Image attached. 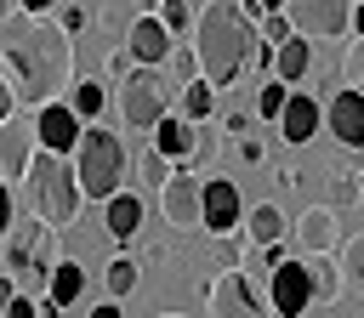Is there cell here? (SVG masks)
Returning a JSON list of instances; mask_svg holds the SVG:
<instances>
[{
  "label": "cell",
  "mask_w": 364,
  "mask_h": 318,
  "mask_svg": "<svg viewBox=\"0 0 364 318\" xmlns=\"http://www.w3.org/2000/svg\"><path fill=\"white\" fill-rule=\"evenodd\" d=\"M0 74L17 91V102L46 108L74 85V34L57 17L11 11L0 17Z\"/></svg>",
  "instance_id": "6da1fadb"
},
{
  "label": "cell",
  "mask_w": 364,
  "mask_h": 318,
  "mask_svg": "<svg viewBox=\"0 0 364 318\" xmlns=\"http://www.w3.org/2000/svg\"><path fill=\"white\" fill-rule=\"evenodd\" d=\"M199 74L210 85H233L256 51V23L239 11V0H210L199 11Z\"/></svg>",
  "instance_id": "7a4b0ae2"
},
{
  "label": "cell",
  "mask_w": 364,
  "mask_h": 318,
  "mask_svg": "<svg viewBox=\"0 0 364 318\" xmlns=\"http://www.w3.org/2000/svg\"><path fill=\"white\" fill-rule=\"evenodd\" d=\"M28 199H34V216L46 221V227H68L74 216H80V176H74V159L68 153H51V148H34V159H28Z\"/></svg>",
  "instance_id": "3957f363"
},
{
  "label": "cell",
  "mask_w": 364,
  "mask_h": 318,
  "mask_svg": "<svg viewBox=\"0 0 364 318\" xmlns=\"http://www.w3.org/2000/svg\"><path fill=\"white\" fill-rule=\"evenodd\" d=\"M74 176H80V193L85 199H114L119 193V182H125V148H119V136L114 131H102L97 119L80 131V142H74Z\"/></svg>",
  "instance_id": "277c9868"
},
{
  "label": "cell",
  "mask_w": 364,
  "mask_h": 318,
  "mask_svg": "<svg viewBox=\"0 0 364 318\" xmlns=\"http://www.w3.org/2000/svg\"><path fill=\"white\" fill-rule=\"evenodd\" d=\"M114 102H119V119H125L131 131H154V125L171 114V91H165L159 68H142V62H136V68L119 80Z\"/></svg>",
  "instance_id": "5b68a950"
},
{
  "label": "cell",
  "mask_w": 364,
  "mask_h": 318,
  "mask_svg": "<svg viewBox=\"0 0 364 318\" xmlns=\"http://www.w3.org/2000/svg\"><path fill=\"white\" fill-rule=\"evenodd\" d=\"M205 301H210V318H279L273 301L262 295V284L245 267H222L205 284Z\"/></svg>",
  "instance_id": "8992f818"
},
{
  "label": "cell",
  "mask_w": 364,
  "mask_h": 318,
  "mask_svg": "<svg viewBox=\"0 0 364 318\" xmlns=\"http://www.w3.org/2000/svg\"><path fill=\"white\" fill-rule=\"evenodd\" d=\"M353 6L358 0H284L279 11L290 17V28L296 34H318V40H336V34H347L353 28Z\"/></svg>",
  "instance_id": "52a82bcc"
},
{
  "label": "cell",
  "mask_w": 364,
  "mask_h": 318,
  "mask_svg": "<svg viewBox=\"0 0 364 318\" xmlns=\"http://www.w3.org/2000/svg\"><path fill=\"white\" fill-rule=\"evenodd\" d=\"M159 210L171 227H199L205 221V176H193L188 165L171 170V182L159 187Z\"/></svg>",
  "instance_id": "ba28073f"
},
{
  "label": "cell",
  "mask_w": 364,
  "mask_h": 318,
  "mask_svg": "<svg viewBox=\"0 0 364 318\" xmlns=\"http://www.w3.org/2000/svg\"><path fill=\"white\" fill-rule=\"evenodd\" d=\"M290 244H296V256H336L341 250V216H336V204H307L296 216V227H290Z\"/></svg>",
  "instance_id": "9c48e42d"
},
{
  "label": "cell",
  "mask_w": 364,
  "mask_h": 318,
  "mask_svg": "<svg viewBox=\"0 0 364 318\" xmlns=\"http://www.w3.org/2000/svg\"><path fill=\"white\" fill-rule=\"evenodd\" d=\"M267 290H273V312L279 318H301L313 307V278H307V256H290L267 273Z\"/></svg>",
  "instance_id": "30bf717a"
},
{
  "label": "cell",
  "mask_w": 364,
  "mask_h": 318,
  "mask_svg": "<svg viewBox=\"0 0 364 318\" xmlns=\"http://www.w3.org/2000/svg\"><path fill=\"white\" fill-rule=\"evenodd\" d=\"M80 131H85V119H80L63 97L46 102V108H34V142H40V148H51V153H74Z\"/></svg>",
  "instance_id": "8fae6325"
},
{
  "label": "cell",
  "mask_w": 364,
  "mask_h": 318,
  "mask_svg": "<svg viewBox=\"0 0 364 318\" xmlns=\"http://www.w3.org/2000/svg\"><path fill=\"white\" fill-rule=\"evenodd\" d=\"M239 221H245V210H239V187L228 182V176H205V233H216V238H228V233H239Z\"/></svg>",
  "instance_id": "7c38bea8"
},
{
  "label": "cell",
  "mask_w": 364,
  "mask_h": 318,
  "mask_svg": "<svg viewBox=\"0 0 364 318\" xmlns=\"http://www.w3.org/2000/svg\"><path fill=\"white\" fill-rule=\"evenodd\" d=\"M324 125H330V136L341 142V148H364V91H336L330 102H324Z\"/></svg>",
  "instance_id": "4fadbf2b"
},
{
  "label": "cell",
  "mask_w": 364,
  "mask_h": 318,
  "mask_svg": "<svg viewBox=\"0 0 364 318\" xmlns=\"http://www.w3.org/2000/svg\"><path fill=\"white\" fill-rule=\"evenodd\" d=\"M171 45H176V40H171V28H165V23L154 17V11H136L131 34H125V51H131V57H136L142 68H159V62L171 57Z\"/></svg>",
  "instance_id": "5bb4252c"
},
{
  "label": "cell",
  "mask_w": 364,
  "mask_h": 318,
  "mask_svg": "<svg viewBox=\"0 0 364 318\" xmlns=\"http://www.w3.org/2000/svg\"><path fill=\"white\" fill-rule=\"evenodd\" d=\"M34 148H40V142H34V125L23 131V125H17V114H11V119L0 125V176H6V182H23V176H28Z\"/></svg>",
  "instance_id": "9a60e30c"
},
{
  "label": "cell",
  "mask_w": 364,
  "mask_h": 318,
  "mask_svg": "<svg viewBox=\"0 0 364 318\" xmlns=\"http://www.w3.org/2000/svg\"><path fill=\"white\" fill-rule=\"evenodd\" d=\"M154 148H159L165 159H176V165H193V153H199V125L182 119V114H165V119L154 125Z\"/></svg>",
  "instance_id": "2e32d148"
},
{
  "label": "cell",
  "mask_w": 364,
  "mask_h": 318,
  "mask_svg": "<svg viewBox=\"0 0 364 318\" xmlns=\"http://www.w3.org/2000/svg\"><path fill=\"white\" fill-rule=\"evenodd\" d=\"M313 131H318V97L290 91V102H284V114H279V142L301 148V142H313Z\"/></svg>",
  "instance_id": "e0dca14e"
},
{
  "label": "cell",
  "mask_w": 364,
  "mask_h": 318,
  "mask_svg": "<svg viewBox=\"0 0 364 318\" xmlns=\"http://www.w3.org/2000/svg\"><path fill=\"white\" fill-rule=\"evenodd\" d=\"M102 210H108V238H114V244H131V238L142 233V216H148V210H142L136 193L119 187L114 199H102Z\"/></svg>",
  "instance_id": "ac0fdd59"
},
{
  "label": "cell",
  "mask_w": 364,
  "mask_h": 318,
  "mask_svg": "<svg viewBox=\"0 0 364 318\" xmlns=\"http://www.w3.org/2000/svg\"><path fill=\"white\" fill-rule=\"evenodd\" d=\"M307 68H313V40H307V34H290V40L273 45V74H279L284 85L307 80Z\"/></svg>",
  "instance_id": "d6986e66"
},
{
  "label": "cell",
  "mask_w": 364,
  "mask_h": 318,
  "mask_svg": "<svg viewBox=\"0 0 364 318\" xmlns=\"http://www.w3.org/2000/svg\"><path fill=\"white\" fill-rule=\"evenodd\" d=\"M245 238L262 250V244H279V238H290V221H284V210L279 204H256L250 216H245Z\"/></svg>",
  "instance_id": "ffe728a7"
},
{
  "label": "cell",
  "mask_w": 364,
  "mask_h": 318,
  "mask_svg": "<svg viewBox=\"0 0 364 318\" xmlns=\"http://www.w3.org/2000/svg\"><path fill=\"white\" fill-rule=\"evenodd\" d=\"M57 261H63V250H57V227H46V221H40V227H34V238H28V267H23V273L46 284Z\"/></svg>",
  "instance_id": "44dd1931"
},
{
  "label": "cell",
  "mask_w": 364,
  "mask_h": 318,
  "mask_svg": "<svg viewBox=\"0 0 364 318\" xmlns=\"http://www.w3.org/2000/svg\"><path fill=\"white\" fill-rule=\"evenodd\" d=\"M46 284H51V290H46V295H51V301H57V307H74V301H80V295H85V267H80V261H57V267H51V278H46Z\"/></svg>",
  "instance_id": "7402d4cb"
},
{
  "label": "cell",
  "mask_w": 364,
  "mask_h": 318,
  "mask_svg": "<svg viewBox=\"0 0 364 318\" xmlns=\"http://www.w3.org/2000/svg\"><path fill=\"white\" fill-rule=\"evenodd\" d=\"M307 278H313V301H318V307H330V301L341 295V261L307 256Z\"/></svg>",
  "instance_id": "603a6c76"
},
{
  "label": "cell",
  "mask_w": 364,
  "mask_h": 318,
  "mask_svg": "<svg viewBox=\"0 0 364 318\" xmlns=\"http://www.w3.org/2000/svg\"><path fill=\"white\" fill-rule=\"evenodd\" d=\"M210 114H216V85L199 74V80H188V85H182V119H193V125H199V119H210Z\"/></svg>",
  "instance_id": "cb8c5ba5"
},
{
  "label": "cell",
  "mask_w": 364,
  "mask_h": 318,
  "mask_svg": "<svg viewBox=\"0 0 364 318\" xmlns=\"http://www.w3.org/2000/svg\"><path fill=\"white\" fill-rule=\"evenodd\" d=\"M341 290H353L364 301V233L358 238H341Z\"/></svg>",
  "instance_id": "d4e9b609"
},
{
  "label": "cell",
  "mask_w": 364,
  "mask_h": 318,
  "mask_svg": "<svg viewBox=\"0 0 364 318\" xmlns=\"http://www.w3.org/2000/svg\"><path fill=\"white\" fill-rule=\"evenodd\" d=\"M102 102H108V91H102L97 80H74V85H68V108H74V114H80L85 125H91V119L102 114Z\"/></svg>",
  "instance_id": "484cf974"
},
{
  "label": "cell",
  "mask_w": 364,
  "mask_h": 318,
  "mask_svg": "<svg viewBox=\"0 0 364 318\" xmlns=\"http://www.w3.org/2000/svg\"><path fill=\"white\" fill-rule=\"evenodd\" d=\"M136 278H142V267H136L131 256H114V261H108V273H102V284H108V295H114V301H119V295H131V290H136Z\"/></svg>",
  "instance_id": "4316f807"
},
{
  "label": "cell",
  "mask_w": 364,
  "mask_h": 318,
  "mask_svg": "<svg viewBox=\"0 0 364 318\" xmlns=\"http://www.w3.org/2000/svg\"><path fill=\"white\" fill-rule=\"evenodd\" d=\"M284 102H290V85H284L279 74H267V80H262V91H256V114H262V119H279V114H284Z\"/></svg>",
  "instance_id": "83f0119b"
},
{
  "label": "cell",
  "mask_w": 364,
  "mask_h": 318,
  "mask_svg": "<svg viewBox=\"0 0 364 318\" xmlns=\"http://www.w3.org/2000/svg\"><path fill=\"white\" fill-rule=\"evenodd\" d=\"M34 227H40V216H34ZM34 227H11V233H6V273H23V267H28V238H34Z\"/></svg>",
  "instance_id": "f1b7e54d"
},
{
  "label": "cell",
  "mask_w": 364,
  "mask_h": 318,
  "mask_svg": "<svg viewBox=\"0 0 364 318\" xmlns=\"http://www.w3.org/2000/svg\"><path fill=\"white\" fill-rule=\"evenodd\" d=\"M154 17H159V23L171 28V40L193 28V6H188V0H159V11H154Z\"/></svg>",
  "instance_id": "f546056e"
},
{
  "label": "cell",
  "mask_w": 364,
  "mask_h": 318,
  "mask_svg": "<svg viewBox=\"0 0 364 318\" xmlns=\"http://www.w3.org/2000/svg\"><path fill=\"white\" fill-rule=\"evenodd\" d=\"M136 176H142V187H165V182H171V159L154 148V153L136 159Z\"/></svg>",
  "instance_id": "4dcf8cb0"
},
{
  "label": "cell",
  "mask_w": 364,
  "mask_h": 318,
  "mask_svg": "<svg viewBox=\"0 0 364 318\" xmlns=\"http://www.w3.org/2000/svg\"><path fill=\"white\" fill-rule=\"evenodd\" d=\"M165 62H171V74H176L182 85H188V80H199V51H193V45H171V57H165Z\"/></svg>",
  "instance_id": "1f68e13d"
},
{
  "label": "cell",
  "mask_w": 364,
  "mask_h": 318,
  "mask_svg": "<svg viewBox=\"0 0 364 318\" xmlns=\"http://www.w3.org/2000/svg\"><path fill=\"white\" fill-rule=\"evenodd\" d=\"M341 74H347V85H353V91H364V34L347 45V57H341Z\"/></svg>",
  "instance_id": "d6a6232c"
},
{
  "label": "cell",
  "mask_w": 364,
  "mask_h": 318,
  "mask_svg": "<svg viewBox=\"0 0 364 318\" xmlns=\"http://www.w3.org/2000/svg\"><path fill=\"white\" fill-rule=\"evenodd\" d=\"M256 28H262V40H267V45H279V40H290V34H296V28H290V17H284V11H267V17H262V23H256Z\"/></svg>",
  "instance_id": "836d02e7"
},
{
  "label": "cell",
  "mask_w": 364,
  "mask_h": 318,
  "mask_svg": "<svg viewBox=\"0 0 364 318\" xmlns=\"http://www.w3.org/2000/svg\"><path fill=\"white\" fill-rule=\"evenodd\" d=\"M245 256H250V238H245V233H228V238H222V267H239Z\"/></svg>",
  "instance_id": "e575fe53"
},
{
  "label": "cell",
  "mask_w": 364,
  "mask_h": 318,
  "mask_svg": "<svg viewBox=\"0 0 364 318\" xmlns=\"http://www.w3.org/2000/svg\"><path fill=\"white\" fill-rule=\"evenodd\" d=\"M17 227V204H11V187H6V176H0V244H6V233Z\"/></svg>",
  "instance_id": "d590c367"
},
{
  "label": "cell",
  "mask_w": 364,
  "mask_h": 318,
  "mask_svg": "<svg viewBox=\"0 0 364 318\" xmlns=\"http://www.w3.org/2000/svg\"><path fill=\"white\" fill-rule=\"evenodd\" d=\"M0 318H40V295H11V307Z\"/></svg>",
  "instance_id": "8d00e7d4"
},
{
  "label": "cell",
  "mask_w": 364,
  "mask_h": 318,
  "mask_svg": "<svg viewBox=\"0 0 364 318\" xmlns=\"http://www.w3.org/2000/svg\"><path fill=\"white\" fill-rule=\"evenodd\" d=\"M51 17H57V23L68 28V34H80V28H85V6H57Z\"/></svg>",
  "instance_id": "74e56055"
},
{
  "label": "cell",
  "mask_w": 364,
  "mask_h": 318,
  "mask_svg": "<svg viewBox=\"0 0 364 318\" xmlns=\"http://www.w3.org/2000/svg\"><path fill=\"white\" fill-rule=\"evenodd\" d=\"M131 68H136V57H131V51H125V45H119V51H114V57H108V74H114V80H125V74H131Z\"/></svg>",
  "instance_id": "f35d334b"
},
{
  "label": "cell",
  "mask_w": 364,
  "mask_h": 318,
  "mask_svg": "<svg viewBox=\"0 0 364 318\" xmlns=\"http://www.w3.org/2000/svg\"><path fill=\"white\" fill-rule=\"evenodd\" d=\"M63 0H17V11H28V17H51Z\"/></svg>",
  "instance_id": "ab89813d"
},
{
  "label": "cell",
  "mask_w": 364,
  "mask_h": 318,
  "mask_svg": "<svg viewBox=\"0 0 364 318\" xmlns=\"http://www.w3.org/2000/svg\"><path fill=\"white\" fill-rule=\"evenodd\" d=\"M11 114H17V91H11V85H6V74H0V125H6Z\"/></svg>",
  "instance_id": "60d3db41"
},
{
  "label": "cell",
  "mask_w": 364,
  "mask_h": 318,
  "mask_svg": "<svg viewBox=\"0 0 364 318\" xmlns=\"http://www.w3.org/2000/svg\"><path fill=\"white\" fill-rule=\"evenodd\" d=\"M262 153H267V148H262V142H250V136H245V142H239V159H245V165H262Z\"/></svg>",
  "instance_id": "b9f144b4"
},
{
  "label": "cell",
  "mask_w": 364,
  "mask_h": 318,
  "mask_svg": "<svg viewBox=\"0 0 364 318\" xmlns=\"http://www.w3.org/2000/svg\"><path fill=\"white\" fill-rule=\"evenodd\" d=\"M11 295H17V284H11V278H0V312L11 307Z\"/></svg>",
  "instance_id": "7bdbcfd3"
},
{
  "label": "cell",
  "mask_w": 364,
  "mask_h": 318,
  "mask_svg": "<svg viewBox=\"0 0 364 318\" xmlns=\"http://www.w3.org/2000/svg\"><path fill=\"white\" fill-rule=\"evenodd\" d=\"M57 312H63V307H57L51 295H40V318H57Z\"/></svg>",
  "instance_id": "ee69618b"
},
{
  "label": "cell",
  "mask_w": 364,
  "mask_h": 318,
  "mask_svg": "<svg viewBox=\"0 0 364 318\" xmlns=\"http://www.w3.org/2000/svg\"><path fill=\"white\" fill-rule=\"evenodd\" d=\"M91 318H119V307H114V301H102V307H91Z\"/></svg>",
  "instance_id": "f6af8a7d"
},
{
  "label": "cell",
  "mask_w": 364,
  "mask_h": 318,
  "mask_svg": "<svg viewBox=\"0 0 364 318\" xmlns=\"http://www.w3.org/2000/svg\"><path fill=\"white\" fill-rule=\"evenodd\" d=\"M353 28H358V34H364V0H358V6H353Z\"/></svg>",
  "instance_id": "bcb514c9"
},
{
  "label": "cell",
  "mask_w": 364,
  "mask_h": 318,
  "mask_svg": "<svg viewBox=\"0 0 364 318\" xmlns=\"http://www.w3.org/2000/svg\"><path fill=\"white\" fill-rule=\"evenodd\" d=\"M136 11H159V0H136Z\"/></svg>",
  "instance_id": "7dc6e473"
},
{
  "label": "cell",
  "mask_w": 364,
  "mask_h": 318,
  "mask_svg": "<svg viewBox=\"0 0 364 318\" xmlns=\"http://www.w3.org/2000/svg\"><path fill=\"white\" fill-rule=\"evenodd\" d=\"M11 11H17V0H0V17H11Z\"/></svg>",
  "instance_id": "c3c4849f"
},
{
  "label": "cell",
  "mask_w": 364,
  "mask_h": 318,
  "mask_svg": "<svg viewBox=\"0 0 364 318\" xmlns=\"http://www.w3.org/2000/svg\"><path fill=\"white\" fill-rule=\"evenodd\" d=\"M262 6H267V11H279V6H284V0H262Z\"/></svg>",
  "instance_id": "681fc988"
},
{
  "label": "cell",
  "mask_w": 364,
  "mask_h": 318,
  "mask_svg": "<svg viewBox=\"0 0 364 318\" xmlns=\"http://www.w3.org/2000/svg\"><path fill=\"white\" fill-rule=\"evenodd\" d=\"M165 318H176V312H165Z\"/></svg>",
  "instance_id": "f907efd6"
}]
</instances>
